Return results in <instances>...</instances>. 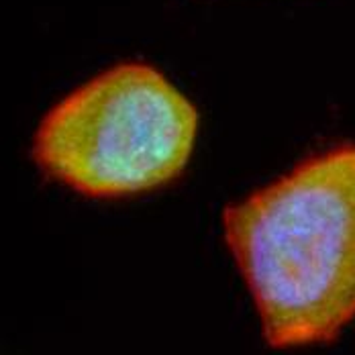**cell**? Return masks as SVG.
I'll use <instances>...</instances> for the list:
<instances>
[{
    "label": "cell",
    "mask_w": 355,
    "mask_h": 355,
    "mask_svg": "<svg viewBox=\"0 0 355 355\" xmlns=\"http://www.w3.org/2000/svg\"><path fill=\"white\" fill-rule=\"evenodd\" d=\"M223 225L272 347L333 341L355 319V143L227 207Z\"/></svg>",
    "instance_id": "6da1fadb"
},
{
    "label": "cell",
    "mask_w": 355,
    "mask_h": 355,
    "mask_svg": "<svg viewBox=\"0 0 355 355\" xmlns=\"http://www.w3.org/2000/svg\"><path fill=\"white\" fill-rule=\"evenodd\" d=\"M196 133L198 110L164 71L121 62L47 110L33 157L47 176L84 196L119 198L180 176Z\"/></svg>",
    "instance_id": "7a4b0ae2"
}]
</instances>
